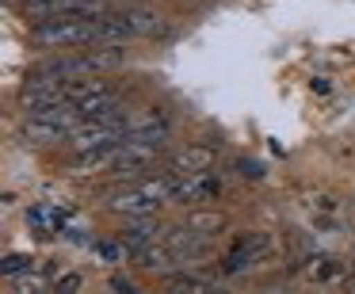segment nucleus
Returning <instances> with one entry per match:
<instances>
[{
  "mask_svg": "<svg viewBox=\"0 0 355 294\" xmlns=\"http://www.w3.org/2000/svg\"><path fill=\"white\" fill-rule=\"evenodd\" d=\"M27 4H54V0H27Z\"/></svg>",
  "mask_w": 355,
  "mask_h": 294,
  "instance_id": "5701e85b",
  "label": "nucleus"
},
{
  "mask_svg": "<svg viewBox=\"0 0 355 294\" xmlns=\"http://www.w3.org/2000/svg\"><path fill=\"white\" fill-rule=\"evenodd\" d=\"M31 256H24V252H8L4 260H0V275H8V279H16V275H24V271H31Z\"/></svg>",
  "mask_w": 355,
  "mask_h": 294,
  "instance_id": "2eb2a0df",
  "label": "nucleus"
},
{
  "mask_svg": "<svg viewBox=\"0 0 355 294\" xmlns=\"http://www.w3.org/2000/svg\"><path fill=\"white\" fill-rule=\"evenodd\" d=\"M184 225H191L195 233H202V237H210V241H214L218 233H225V230H230V214H225V210L207 207V202H199V207H187Z\"/></svg>",
  "mask_w": 355,
  "mask_h": 294,
  "instance_id": "6e6552de",
  "label": "nucleus"
},
{
  "mask_svg": "<svg viewBox=\"0 0 355 294\" xmlns=\"http://www.w3.org/2000/svg\"><path fill=\"white\" fill-rule=\"evenodd\" d=\"M268 256H275V237H271V233H245V237L225 252L222 271L225 275H245V271L260 268Z\"/></svg>",
  "mask_w": 355,
  "mask_h": 294,
  "instance_id": "f03ea898",
  "label": "nucleus"
},
{
  "mask_svg": "<svg viewBox=\"0 0 355 294\" xmlns=\"http://www.w3.org/2000/svg\"><path fill=\"white\" fill-rule=\"evenodd\" d=\"M96 256H100L103 263H123V256H130V248L123 245V237L119 241H96Z\"/></svg>",
  "mask_w": 355,
  "mask_h": 294,
  "instance_id": "4468645a",
  "label": "nucleus"
},
{
  "mask_svg": "<svg viewBox=\"0 0 355 294\" xmlns=\"http://www.w3.org/2000/svg\"><path fill=\"white\" fill-rule=\"evenodd\" d=\"M313 92H321V96H324V92H329V80H324V77H317V80H313Z\"/></svg>",
  "mask_w": 355,
  "mask_h": 294,
  "instance_id": "412c9836",
  "label": "nucleus"
},
{
  "mask_svg": "<svg viewBox=\"0 0 355 294\" xmlns=\"http://www.w3.org/2000/svg\"><path fill=\"white\" fill-rule=\"evenodd\" d=\"M184 4H202V0H184Z\"/></svg>",
  "mask_w": 355,
  "mask_h": 294,
  "instance_id": "b1692460",
  "label": "nucleus"
},
{
  "mask_svg": "<svg viewBox=\"0 0 355 294\" xmlns=\"http://www.w3.org/2000/svg\"><path fill=\"white\" fill-rule=\"evenodd\" d=\"M123 16L130 19V27H134V35H138V39H168V24H164V16H157V12L126 4Z\"/></svg>",
  "mask_w": 355,
  "mask_h": 294,
  "instance_id": "9d476101",
  "label": "nucleus"
},
{
  "mask_svg": "<svg viewBox=\"0 0 355 294\" xmlns=\"http://www.w3.org/2000/svg\"><path fill=\"white\" fill-rule=\"evenodd\" d=\"M16 291H19V294H31V291H42V283H39V279H19Z\"/></svg>",
  "mask_w": 355,
  "mask_h": 294,
  "instance_id": "aec40b11",
  "label": "nucleus"
},
{
  "mask_svg": "<svg viewBox=\"0 0 355 294\" xmlns=\"http://www.w3.org/2000/svg\"><path fill=\"white\" fill-rule=\"evenodd\" d=\"M157 207H161V202L149 199L141 184H134V187H119V191H111V195H107V210H115V214H126V218L157 214Z\"/></svg>",
  "mask_w": 355,
  "mask_h": 294,
  "instance_id": "423d86ee",
  "label": "nucleus"
},
{
  "mask_svg": "<svg viewBox=\"0 0 355 294\" xmlns=\"http://www.w3.org/2000/svg\"><path fill=\"white\" fill-rule=\"evenodd\" d=\"M119 237H123V245L130 248V256H134L138 248L161 241L164 237V225H161V218H157V214H138V218H130V222H126V230L119 233Z\"/></svg>",
  "mask_w": 355,
  "mask_h": 294,
  "instance_id": "0eeeda50",
  "label": "nucleus"
},
{
  "mask_svg": "<svg viewBox=\"0 0 355 294\" xmlns=\"http://www.w3.org/2000/svg\"><path fill=\"white\" fill-rule=\"evenodd\" d=\"M344 286H347V291H355V275H352V279H344Z\"/></svg>",
  "mask_w": 355,
  "mask_h": 294,
  "instance_id": "4be33fe9",
  "label": "nucleus"
},
{
  "mask_svg": "<svg viewBox=\"0 0 355 294\" xmlns=\"http://www.w3.org/2000/svg\"><path fill=\"white\" fill-rule=\"evenodd\" d=\"M24 146H35V149H50V146H65L69 141V126L54 123V119H39V115H27L24 130H19Z\"/></svg>",
  "mask_w": 355,
  "mask_h": 294,
  "instance_id": "39448f33",
  "label": "nucleus"
},
{
  "mask_svg": "<svg viewBox=\"0 0 355 294\" xmlns=\"http://www.w3.org/2000/svg\"><path fill=\"white\" fill-rule=\"evenodd\" d=\"M107 286H111V291H123V294H126V291H134V279H126V275H111V279H107Z\"/></svg>",
  "mask_w": 355,
  "mask_h": 294,
  "instance_id": "6ab92c4d",
  "label": "nucleus"
},
{
  "mask_svg": "<svg viewBox=\"0 0 355 294\" xmlns=\"http://www.w3.org/2000/svg\"><path fill=\"white\" fill-rule=\"evenodd\" d=\"M164 286H168V291H214V279L199 275V271H168V275H164Z\"/></svg>",
  "mask_w": 355,
  "mask_h": 294,
  "instance_id": "f8f14e48",
  "label": "nucleus"
},
{
  "mask_svg": "<svg viewBox=\"0 0 355 294\" xmlns=\"http://www.w3.org/2000/svg\"><path fill=\"white\" fill-rule=\"evenodd\" d=\"M237 172H241L245 180H263V164H256V161H245V157L237 161Z\"/></svg>",
  "mask_w": 355,
  "mask_h": 294,
  "instance_id": "a211bd4d",
  "label": "nucleus"
},
{
  "mask_svg": "<svg viewBox=\"0 0 355 294\" xmlns=\"http://www.w3.org/2000/svg\"><path fill=\"white\" fill-rule=\"evenodd\" d=\"M218 153L210 146H184L180 153L168 157V164H164V172H207L214 168Z\"/></svg>",
  "mask_w": 355,
  "mask_h": 294,
  "instance_id": "1a4fd4ad",
  "label": "nucleus"
},
{
  "mask_svg": "<svg viewBox=\"0 0 355 294\" xmlns=\"http://www.w3.org/2000/svg\"><path fill=\"white\" fill-rule=\"evenodd\" d=\"M31 42L54 50H77V46H96V19H42L31 31Z\"/></svg>",
  "mask_w": 355,
  "mask_h": 294,
  "instance_id": "f257e3e1",
  "label": "nucleus"
},
{
  "mask_svg": "<svg viewBox=\"0 0 355 294\" xmlns=\"http://www.w3.org/2000/svg\"><path fill=\"white\" fill-rule=\"evenodd\" d=\"M164 245L172 248L176 263H191V260H207L210 256V237L195 233L191 225H184V222H180L176 230H164Z\"/></svg>",
  "mask_w": 355,
  "mask_h": 294,
  "instance_id": "20e7f679",
  "label": "nucleus"
},
{
  "mask_svg": "<svg viewBox=\"0 0 355 294\" xmlns=\"http://www.w3.org/2000/svg\"><path fill=\"white\" fill-rule=\"evenodd\" d=\"M309 275H313L317 283H329V279L340 275V260H332V256H321V260H317V268H309Z\"/></svg>",
  "mask_w": 355,
  "mask_h": 294,
  "instance_id": "dca6fc26",
  "label": "nucleus"
},
{
  "mask_svg": "<svg viewBox=\"0 0 355 294\" xmlns=\"http://www.w3.org/2000/svg\"><path fill=\"white\" fill-rule=\"evenodd\" d=\"M134 260H138L141 271H168V263H176V256H172V248L164 245V237H161V241H153V245L138 248Z\"/></svg>",
  "mask_w": 355,
  "mask_h": 294,
  "instance_id": "9b49d317",
  "label": "nucleus"
},
{
  "mask_svg": "<svg viewBox=\"0 0 355 294\" xmlns=\"http://www.w3.org/2000/svg\"><path fill=\"white\" fill-rule=\"evenodd\" d=\"M80 286H85V279H80L77 271H69V275H58V279H54V291H58V294H73V291H80Z\"/></svg>",
  "mask_w": 355,
  "mask_h": 294,
  "instance_id": "f3484780",
  "label": "nucleus"
},
{
  "mask_svg": "<svg viewBox=\"0 0 355 294\" xmlns=\"http://www.w3.org/2000/svg\"><path fill=\"white\" fill-rule=\"evenodd\" d=\"M172 180V202L180 207H199V202H214L222 195V180L214 172H168Z\"/></svg>",
  "mask_w": 355,
  "mask_h": 294,
  "instance_id": "7ed1b4c3",
  "label": "nucleus"
},
{
  "mask_svg": "<svg viewBox=\"0 0 355 294\" xmlns=\"http://www.w3.org/2000/svg\"><path fill=\"white\" fill-rule=\"evenodd\" d=\"M111 107H119V92H115V88H100V92H92L88 100L77 103V111H80L85 119L103 115V111H111Z\"/></svg>",
  "mask_w": 355,
  "mask_h": 294,
  "instance_id": "ddd939ff",
  "label": "nucleus"
}]
</instances>
